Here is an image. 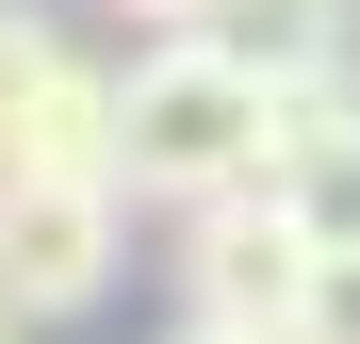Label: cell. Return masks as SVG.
Listing matches in <instances>:
<instances>
[{"mask_svg": "<svg viewBox=\"0 0 360 344\" xmlns=\"http://www.w3.org/2000/svg\"><path fill=\"white\" fill-rule=\"evenodd\" d=\"M278 132H295V98L229 33H164L148 66H115V197L131 213H197V197L278 181Z\"/></svg>", "mask_w": 360, "mask_h": 344, "instance_id": "obj_1", "label": "cell"}, {"mask_svg": "<svg viewBox=\"0 0 360 344\" xmlns=\"http://www.w3.org/2000/svg\"><path fill=\"white\" fill-rule=\"evenodd\" d=\"M131 262V197L115 181H49V164H0V312L17 328H66L115 295Z\"/></svg>", "mask_w": 360, "mask_h": 344, "instance_id": "obj_2", "label": "cell"}, {"mask_svg": "<svg viewBox=\"0 0 360 344\" xmlns=\"http://www.w3.org/2000/svg\"><path fill=\"white\" fill-rule=\"evenodd\" d=\"M311 262H328V229L295 213V181H246V197L180 213V312H213V328H295Z\"/></svg>", "mask_w": 360, "mask_h": 344, "instance_id": "obj_3", "label": "cell"}, {"mask_svg": "<svg viewBox=\"0 0 360 344\" xmlns=\"http://www.w3.org/2000/svg\"><path fill=\"white\" fill-rule=\"evenodd\" d=\"M0 164L115 181V66H98V49H66L33 0H0Z\"/></svg>", "mask_w": 360, "mask_h": 344, "instance_id": "obj_4", "label": "cell"}, {"mask_svg": "<svg viewBox=\"0 0 360 344\" xmlns=\"http://www.w3.org/2000/svg\"><path fill=\"white\" fill-rule=\"evenodd\" d=\"M213 33L278 98H360V0H213Z\"/></svg>", "mask_w": 360, "mask_h": 344, "instance_id": "obj_5", "label": "cell"}, {"mask_svg": "<svg viewBox=\"0 0 360 344\" xmlns=\"http://www.w3.org/2000/svg\"><path fill=\"white\" fill-rule=\"evenodd\" d=\"M278 181H295V213H311L328 246H360V98H295Z\"/></svg>", "mask_w": 360, "mask_h": 344, "instance_id": "obj_6", "label": "cell"}, {"mask_svg": "<svg viewBox=\"0 0 360 344\" xmlns=\"http://www.w3.org/2000/svg\"><path fill=\"white\" fill-rule=\"evenodd\" d=\"M278 344H360V246H328L311 262V295H295V328Z\"/></svg>", "mask_w": 360, "mask_h": 344, "instance_id": "obj_7", "label": "cell"}, {"mask_svg": "<svg viewBox=\"0 0 360 344\" xmlns=\"http://www.w3.org/2000/svg\"><path fill=\"white\" fill-rule=\"evenodd\" d=\"M115 17H148V33H213V0H115Z\"/></svg>", "mask_w": 360, "mask_h": 344, "instance_id": "obj_8", "label": "cell"}, {"mask_svg": "<svg viewBox=\"0 0 360 344\" xmlns=\"http://www.w3.org/2000/svg\"><path fill=\"white\" fill-rule=\"evenodd\" d=\"M180 344H278V328H213V312H197V328H180Z\"/></svg>", "mask_w": 360, "mask_h": 344, "instance_id": "obj_9", "label": "cell"}, {"mask_svg": "<svg viewBox=\"0 0 360 344\" xmlns=\"http://www.w3.org/2000/svg\"><path fill=\"white\" fill-rule=\"evenodd\" d=\"M0 344H33V328H17V312H0Z\"/></svg>", "mask_w": 360, "mask_h": 344, "instance_id": "obj_10", "label": "cell"}]
</instances>
